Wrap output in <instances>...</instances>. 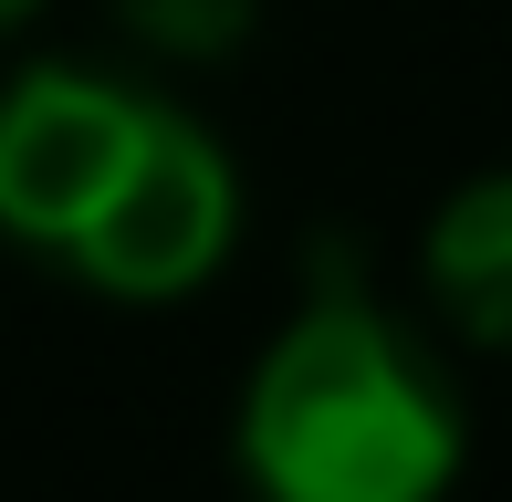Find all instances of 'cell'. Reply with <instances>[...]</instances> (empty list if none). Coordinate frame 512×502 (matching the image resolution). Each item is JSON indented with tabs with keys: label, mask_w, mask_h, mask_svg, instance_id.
<instances>
[{
	"label": "cell",
	"mask_w": 512,
	"mask_h": 502,
	"mask_svg": "<svg viewBox=\"0 0 512 502\" xmlns=\"http://www.w3.org/2000/svg\"><path fill=\"white\" fill-rule=\"evenodd\" d=\"M0 241L115 304H178L241 241V168L189 105L105 63H32L0 84Z\"/></svg>",
	"instance_id": "cell-1"
},
{
	"label": "cell",
	"mask_w": 512,
	"mask_h": 502,
	"mask_svg": "<svg viewBox=\"0 0 512 502\" xmlns=\"http://www.w3.org/2000/svg\"><path fill=\"white\" fill-rule=\"evenodd\" d=\"M241 482L262 502H439L460 482V387L356 283V262H314L251 367Z\"/></svg>",
	"instance_id": "cell-2"
},
{
	"label": "cell",
	"mask_w": 512,
	"mask_h": 502,
	"mask_svg": "<svg viewBox=\"0 0 512 502\" xmlns=\"http://www.w3.org/2000/svg\"><path fill=\"white\" fill-rule=\"evenodd\" d=\"M418 272H429V304L450 314L471 346H512V168L460 178L429 210Z\"/></svg>",
	"instance_id": "cell-3"
},
{
	"label": "cell",
	"mask_w": 512,
	"mask_h": 502,
	"mask_svg": "<svg viewBox=\"0 0 512 502\" xmlns=\"http://www.w3.org/2000/svg\"><path fill=\"white\" fill-rule=\"evenodd\" d=\"M115 21H126L147 53H168V63H220V53L251 42L262 0H115Z\"/></svg>",
	"instance_id": "cell-4"
},
{
	"label": "cell",
	"mask_w": 512,
	"mask_h": 502,
	"mask_svg": "<svg viewBox=\"0 0 512 502\" xmlns=\"http://www.w3.org/2000/svg\"><path fill=\"white\" fill-rule=\"evenodd\" d=\"M42 11V0H0V32H11V21H32Z\"/></svg>",
	"instance_id": "cell-5"
}]
</instances>
